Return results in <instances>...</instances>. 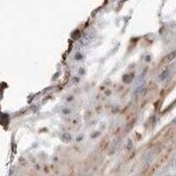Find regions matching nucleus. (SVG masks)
<instances>
[{
    "label": "nucleus",
    "mask_w": 176,
    "mask_h": 176,
    "mask_svg": "<svg viewBox=\"0 0 176 176\" xmlns=\"http://www.w3.org/2000/svg\"><path fill=\"white\" fill-rule=\"evenodd\" d=\"M176 57V51L175 52H172V53H169L168 55H166L164 58H163V62L164 63H167V62H171V61H173Z\"/></svg>",
    "instance_id": "f257e3e1"
},
{
    "label": "nucleus",
    "mask_w": 176,
    "mask_h": 176,
    "mask_svg": "<svg viewBox=\"0 0 176 176\" xmlns=\"http://www.w3.org/2000/svg\"><path fill=\"white\" fill-rule=\"evenodd\" d=\"M134 78V74H130V75H126L123 77V81L124 83H131L132 79Z\"/></svg>",
    "instance_id": "f03ea898"
},
{
    "label": "nucleus",
    "mask_w": 176,
    "mask_h": 176,
    "mask_svg": "<svg viewBox=\"0 0 176 176\" xmlns=\"http://www.w3.org/2000/svg\"><path fill=\"white\" fill-rule=\"evenodd\" d=\"M168 75V71H165V72H163L162 74H161V76H160V79L161 80H164L165 78H166V76Z\"/></svg>",
    "instance_id": "7ed1b4c3"
}]
</instances>
